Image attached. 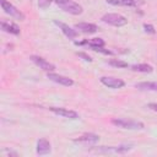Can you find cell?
I'll return each mask as SVG.
<instances>
[{"instance_id":"ffe728a7","label":"cell","mask_w":157,"mask_h":157,"mask_svg":"<svg viewBox=\"0 0 157 157\" xmlns=\"http://www.w3.org/2000/svg\"><path fill=\"white\" fill-rule=\"evenodd\" d=\"M94 52H99V53H102V54H108V55H110L112 54V52L110 50H108V49H104L103 47H94V48H92Z\"/></svg>"},{"instance_id":"9c48e42d","label":"cell","mask_w":157,"mask_h":157,"mask_svg":"<svg viewBox=\"0 0 157 157\" xmlns=\"http://www.w3.org/2000/svg\"><path fill=\"white\" fill-rule=\"evenodd\" d=\"M47 77H48L49 80H52V81L59 83V85H63V86H67V87H70V86L74 85V81H72L71 78H69V77H66V76H63V75H59V74L48 72Z\"/></svg>"},{"instance_id":"9a60e30c","label":"cell","mask_w":157,"mask_h":157,"mask_svg":"<svg viewBox=\"0 0 157 157\" xmlns=\"http://www.w3.org/2000/svg\"><path fill=\"white\" fill-rule=\"evenodd\" d=\"M1 29L7 32V33H11V34H20V27L15 23H10V22H5L2 21L1 22Z\"/></svg>"},{"instance_id":"e0dca14e","label":"cell","mask_w":157,"mask_h":157,"mask_svg":"<svg viewBox=\"0 0 157 157\" xmlns=\"http://www.w3.org/2000/svg\"><path fill=\"white\" fill-rule=\"evenodd\" d=\"M131 70L132 71H137V72H145V74H150L153 71V67L148 64H135L131 65Z\"/></svg>"},{"instance_id":"7a4b0ae2","label":"cell","mask_w":157,"mask_h":157,"mask_svg":"<svg viewBox=\"0 0 157 157\" xmlns=\"http://www.w3.org/2000/svg\"><path fill=\"white\" fill-rule=\"evenodd\" d=\"M112 124L121 128V129H129V130H137V129H144V124L141 121H135V120H129V119H124V118H118V119H113Z\"/></svg>"},{"instance_id":"603a6c76","label":"cell","mask_w":157,"mask_h":157,"mask_svg":"<svg viewBox=\"0 0 157 157\" xmlns=\"http://www.w3.org/2000/svg\"><path fill=\"white\" fill-rule=\"evenodd\" d=\"M150 109H152V110H155V112H157V103H150L148 105H147Z\"/></svg>"},{"instance_id":"52a82bcc","label":"cell","mask_w":157,"mask_h":157,"mask_svg":"<svg viewBox=\"0 0 157 157\" xmlns=\"http://www.w3.org/2000/svg\"><path fill=\"white\" fill-rule=\"evenodd\" d=\"M101 82L104 86L109 87V88H121L125 85V82L123 80L117 78V77H112V76H103V77H101Z\"/></svg>"},{"instance_id":"5b68a950","label":"cell","mask_w":157,"mask_h":157,"mask_svg":"<svg viewBox=\"0 0 157 157\" xmlns=\"http://www.w3.org/2000/svg\"><path fill=\"white\" fill-rule=\"evenodd\" d=\"M132 148L131 145H124V146H101L94 148L98 153H124Z\"/></svg>"},{"instance_id":"3957f363","label":"cell","mask_w":157,"mask_h":157,"mask_svg":"<svg viewBox=\"0 0 157 157\" xmlns=\"http://www.w3.org/2000/svg\"><path fill=\"white\" fill-rule=\"evenodd\" d=\"M102 21L115 27H121L128 23V20L119 13H105L104 16H102Z\"/></svg>"},{"instance_id":"8fae6325","label":"cell","mask_w":157,"mask_h":157,"mask_svg":"<svg viewBox=\"0 0 157 157\" xmlns=\"http://www.w3.org/2000/svg\"><path fill=\"white\" fill-rule=\"evenodd\" d=\"M107 2L114 6H140L144 0H107Z\"/></svg>"},{"instance_id":"44dd1931","label":"cell","mask_w":157,"mask_h":157,"mask_svg":"<svg viewBox=\"0 0 157 157\" xmlns=\"http://www.w3.org/2000/svg\"><path fill=\"white\" fill-rule=\"evenodd\" d=\"M144 28H145V31L147 32V33H151V34H153L156 31H155V27L152 26V25H147V23H145L144 25Z\"/></svg>"},{"instance_id":"6da1fadb","label":"cell","mask_w":157,"mask_h":157,"mask_svg":"<svg viewBox=\"0 0 157 157\" xmlns=\"http://www.w3.org/2000/svg\"><path fill=\"white\" fill-rule=\"evenodd\" d=\"M63 11L71 13V15H81L83 9L80 4L75 2L74 0H53Z\"/></svg>"},{"instance_id":"ba28073f","label":"cell","mask_w":157,"mask_h":157,"mask_svg":"<svg viewBox=\"0 0 157 157\" xmlns=\"http://www.w3.org/2000/svg\"><path fill=\"white\" fill-rule=\"evenodd\" d=\"M50 112H53L56 115H61L64 118H69V119H78V114L75 110H70L66 108H58V107H50L49 108Z\"/></svg>"},{"instance_id":"30bf717a","label":"cell","mask_w":157,"mask_h":157,"mask_svg":"<svg viewBox=\"0 0 157 157\" xmlns=\"http://www.w3.org/2000/svg\"><path fill=\"white\" fill-rule=\"evenodd\" d=\"M54 23L63 31V33L69 38V39H74V38H76L77 36H78V33L74 29V28H71L70 26H67V25H65V23H63V22H59V21H54Z\"/></svg>"},{"instance_id":"277c9868","label":"cell","mask_w":157,"mask_h":157,"mask_svg":"<svg viewBox=\"0 0 157 157\" xmlns=\"http://www.w3.org/2000/svg\"><path fill=\"white\" fill-rule=\"evenodd\" d=\"M0 4H1L2 10H4L7 15H10L11 17H13V18H16V20H20V21H23V20H25V15H23L17 7H15L10 1H7V0H0Z\"/></svg>"},{"instance_id":"5bb4252c","label":"cell","mask_w":157,"mask_h":157,"mask_svg":"<svg viewBox=\"0 0 157 157\" xmlns=\"http://www.w3.org/2000/svg\"><path fill=\"white\" fill-rule=\"evenodd\" d=\"M75 28L80 29V31L83 32V33H88V34L94 33V32H97V29H98V27H97L94 23H88V22L76 23V25H75Z\"/></svg>"},{"instance_id":"7402d4cb","label":"cell","mask_w":157,"mask_h":157,"mask_svg":"<svg viewBox=\"0 0 157 157\" xmlns=\"http://www.w3.org/2000/svg\"><path fill=\"white\" fill-rule=\"evenodd\" d=\"M77 55H78L80 58H82L83 60H86V61H92V58H91L90 55H87L86 53H77Z\"/></svg>"},{"instance_id":"8992f818","label":"cell","mask_w":157,"mask_h":157,"mask_svg":"<svg viewBox=\"0 0 157 157\" xmlns=\"http://www.w3.org/2000/svg\"><path fill=\"white\" fill-rule=\"evenodd\" d=\"M31 60L37 65V66H39L42 70H44V71H54L55 70V66L52 64V63H49L48 60H45V59H43L42 56H38V55H31Z\"/></svg>"},{"instance_id":"d6986e66","label":"cell","mask_w":157,"mask_h":157,"mask_svg":"<svg viewBox=\"0 0 157 157\" xmlns=\"http://www.w3.org/2000/svg\"><path fill=\"white\" fill-rule=\"evenodd\" d=\"M50 2H52V0H38V6L44 10L50 5Z\"/></svg>"},{"instance_id":"4fadbf2b","label":"cell","mask_w":157,"mask_h":157,"mask_svg":"<svg viewBox=\"0 0 157 157\" xmlns=\"http://www.w3.org/2000/svg\"><path fill=\"white\" fill-rule=\"evenodd\" d=\"M50 142L47 139H39L37 142V153L39 156L50 153Z\"/></svg>"},{"instance_id":"2e32d148","label":"cell","mask_w":157,"mask_h":157,"mask_svg":"<svg viewBox=\"0 0 157 157\" xmlns=\"http://www.w3.org/2000/svg\"><path fill=\"white\" fill-rule=\"evenodd\" d=\"M136 88L141 91H155L157 92V82H139L135 85Z\"/></svg>"},{"instance_id":"7c38bea8","label":"cell","mask_w":157,"mask_h":157,"mask_svg":"<svg viewBox=\"0 0 157 157\" xmlns=\"http://www.w3.org/2000/svg\"><path fill=\"white\" fill-rule=\"evenodd\" d=\"M99 140V136L96 134H83L82 136H80L78 139H75L74 142H78V144H85V145H91V144H96Z\"/></svg>"},{"instance_id":"ac0fdd59","label":"cell","mask_w":157,"mask_h":157,"mask_svg":"<svg viewBox=\"0 0 157 157\" xmlns=\"http://www.w3.org/2000/svg\"><path fill=\"white\" fill-rule=\"evenodd\" d=\"M109 65H112L114 67H128V63H125L123 60H119V59H110Z\"/></svg>"}]
</instances>
